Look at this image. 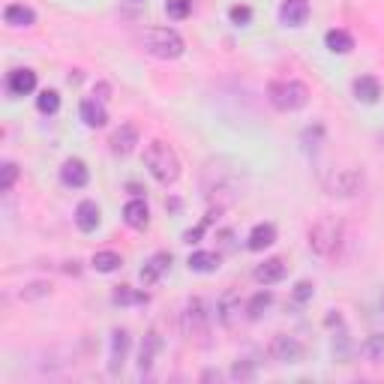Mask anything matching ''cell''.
I'll list each match as a JSON object with an SVG mask.
<instances>
[{"instance_id": "5b68a950", "label": "cell", "mask_w": 384, "mask_h": 384, "mask_svg": "<svg viewBox=\"0 0 384 384\" xmlns=\"http://www.w3.org/2000/svg\"><path fill=\"white\" fill-rule=\"evenodd\" d=\"M360 186H364V174L357 168H340L331 177V184H327L331 196H340V198H352L354 192H360Z\"/></svg>"}, {"instance_id": "30bf717a", "label": "cell", "mask_w": 384, "mask_h": 384, "mask_svg": "<svg viewBox=\"0 0 384 384\" xmlns=\"http://www.w3.org/2000/svg\"><path fill=\"white\" fill-rule=\"evenodd\" d=\"M6 90L13 96H27L37 90V72L33 70H13L6 78Z\"/></svg>"}, {"instance_id": "74e56055", "label": "cell", "mask_w": 384, "mask_h": 384, "mask_svg": "<svg viewBox=\"0 0 384 384\" xmlns=\"http://www.w3.org/2000/svg\"><path fill=\"white\" fill-rule=\"evenodd\" d=\"M135 4H139V0H135Z\"/></svg>"}, {"instance_id": "e575fe53", "label": "cell", "mask_w": 384, "mask_h": 384, "mask_svg": "<svg viewBox=\"0 0 384 384\" xmlns=\"http://www.w3.org/2000/svg\"><path fill=\"white\" fill-rule=\"evenodd\" d=\"M51 286H45V282H37V286H27V291H21V297L30 300V297H42V295H49Z\"/></svg>"}, {"instance_id": "2e32d148", "label": "cell", "mask_w": 384, "mask_h": 384, "mask_svg": "<svg viewBox=\"0 0 384 384\" xmlns=\"http://www.w3.org/2000/svg\"><path fill=\"white\" fill-rule=\"evenodd\" d=\"M123 222L129 225V229H148V222H151V210L148 205H144L141 198H132L127 201V207H123Z\"/></svg>"}, {"instance_id": "e0dca14e", "label": "cell", "mask_w": 384, "mask_h": 384, "mask_svg": "<svg viewBox=\"0 0 384 384\" xmlns=\"http://www.w3.org/2000/svg\"><path fill=\"white\" fill-rule=\"evenodd\" d=\"M4 21L9 27H33V25H37V13H33L30 6H25V4H9L4 9Z\"/></svg>"}, {"instance_id": "7a4b0ae2", "label": "cell", "mask_w": 384, "mask_h": 384, "mask_svg": "<svg viewBox=\"0 0 384 384\" xmlns=\"http://www.w3.org/2000/svg\"><path fill=\"white\" fill-rule=\"evenodd\" d=\"M267 99L276 111H300L309 103V87L297 82V78H286V82H274L267 87Z\"/></svg>"}, {"instance_id": "5bb4252c", "label": "cell", "mask_w": 384, "mask_h": 384, "mask_svg": "<svg viewBox=\"0 0 384 384\" xmlns=\"http://www.w3.org/2000/svg\"><path fill=\"white\" fill-rule=\"evenodd\" d=\"M288 274V264L282 262V258H267L264 264L255 267V279L262 282V286H274V282H282Z\"/></svg>"}, {"instance_id": "d4e9b609", "label": "cell", "mask_w": 384, "mask_h": 384, "mask_svg": "<svg viewBox=\"0 0 384 384\" xmlns=\"http://www.w3.org/2000/svg\"><path fill=\"white\" fill-rule=\"evenodd\" d=\"M120 264H123V258L117 252H111V250H103V252L94 255V267L99 270V274H115Z\"/></svg>"}, {"instance_id": "9c48e42d", "label": "cell", "mask_w": 384, "mask_h": 384, "mask_svg": "<svg viewBox=\"0 0 384 384\" xmlns=\"http://www.w3.org/2000/svg\"><path fill=\"white\" fill-rule=\"evenodd\" d=\"M160 352H162V336L156 331H148L144 333V343H141V352H139V372H151Z\"/></svg>"}, {"instance_id": "7c38bea8", "label": "cell", "mask_w": 384, "mask_h": 384, "mask_svg": "<svg viewBox=\"0 0 384 384\" xmlns=\"http://www.w3.org/2000/svg\"><path fill=\"white\" fill-rule=\"evenodd\" d=\"M184 327L189 333H205L207 331V309H205V300H189L186 303V312H184Z\"/></svg>"}, {"instance_id": "277c9868", "label": "cell", "mask_w": 384, "mask_h": 384, "mask_svg": "<svg viewBox=\"0 0 384 384\" xmlns=\"http://www.w3.org/2000/svg\"><path fill=\"white\" fill-rule=\"evenodd\" d=\"M340 241H343V225L336 222V219H331V217L319 219L309 229V250L315 255H321V258L333 255L336 246H340Z\"/></svg>"}, {"instance_id": "ffe728a7", "label": "cell", "mask_w": 384, "mask_h": 384, "mask_svg": "<svg viewBox=\"0 0 384 384\" xmlns=\"http://www.w3.org/2000/svg\"><path fill=\"white\" fill-rule=\"evenodd\" d=\"M82 120L87 123L90 129H96V127H105V120H108V115H105V105L99 103V99H84L82 103Z\"/></svg>"}, {"instance_id": "836d02e7", "label": "cell", "mask_w": 384, "mask_h": 384, "mask_svg": "<svg viewBox=\"0 0 384 384\" xmlns=\"http://www.w3.org/2000/svg\"><path fill=\"white\" fill-rule=\"evenodd\" d=\"M312 295H315V286H312V282H297V286H295V300H297V303H307Z\"/></svg>"}, {"instance_id": "ac0fdd59", "label": "cell", "mask_w": 384, "mask_h": 384, "mask_svg": "<svg viewBox=\"0 0 384 384\" xmlns=\"http://www.w3.org/2000/svg\"><path fill=\"white\" fill-rule=\"evenodd\" d=\"M108 144H111V151H115V153L127 156V153L135 148V144H139V129H135L132 123H123V127H120L115 135H111Z\"/></svg>"}, {"instance_id": "ba28073f", "label": "cell", "mask_w": 384, "mask_h": 384, "mask_svg": "<svg viewBox=\"0 0 384 384\" xmlns=\"http://www.w3.org/2000/svg\"><path fill=\"white\" fill-rule=\"evenodd\" d=\"M127 354H129V331H115L111 333V360H108L111 376H120Z\"/></svg>"}, {"instance_id": "4dcf8cb0", "label": "cell", "mask_w": 384, "mask_h": 384, "mask_svg": "<svg viewBox=\"0 0 384 384\" xmlns=\"http://www.w3.org/2000/svg\"><path fill=\"white\" fill-rule=\"evenodd\" d=\"M231 378L234 381H252L255 378V364L252 360H237L231 366Z\"/></svg>"}, {"instance_id": "8d00e7d4", "label": "cell", "mask_w": 384, "mask_h": 384, "mask_svg": "<svg viewBox=\"0 0 384 384\" xmlns=\"http://www.w3.org/2000/svg\"><path fill=\"white\" fill-rule=\"evenodd\" d=\"M108 94H111V87H108L105 82H99V84L94 87V99H99V103H105V99H108Z\"/></svg>"}, {"instance_id": "d6986e66", "label": "cell", "mask_w": 384, "mask_h": 384, "mask_svg": "<svg viewBox=\"0 0 384 384\" xmlns=\"http://www.w3.org/2000/svg\"><path fill=\"white\" fill-rule=\"evenodd\" d=\"M168 267H172V255H168V252H156L151 262L141 267V282H144V286H153V282H160V276L165 274Z\"/></svg>"}, {"instance_id": "83f0119b", "label": "cell", "mask_w": 384, "mask_h": 384, "mask_svg": "<svg viewBox=\"0 0 384 384\" xmlns=\"http://www.w3.org/2000/svg\"><path fill=\"white\" fill-rule=\"evenodd\" d=\"M165 13H168V18L184 21L192 13V0H165Z\"/></svg>"}, {"instance_id": "4316f807", "label": "cell", "mask_w": 384, "mask_h": 384, "mask_svg": "<svg viewBox=\"0 0 384 384\" xmlns=\"http://www.w3.org/2000/svg\"><path fill=\"white\" fill-rule=\"evenodd\" d=\"M37 108L42 111V115H58L60 94H58V90H42V94L37 96Z\"/></svg>"}, {"instance_id": "9a60e30c", "label": "cell", "mask_w": 384, "mask_h": 384, "mask_svg": "<svg viewBox=\"0 0 384 384\" xmlns=\"http://www.w3.org/2000/svg\"><path fill=\"white\" fill-rule=\"evenodd\" d=\"M274 241H276V225L274 222H258L250 231V237H246V246H250L252 252H262L267 246H274Z\"/></svg>"}, {"instance_id": "7402d4cb", "label": "cell", "mask_w": 384, "mask_h": 384, "mask_svg": "<svg viewBox=\"0 0 384 384\" xmlns=\"http://www.w3.org/2000/svg\"><path fill=\"white\" fill-rule=\"evenodd\" d=\"M354 96L360 99V103H376V99L381 96L378 78H372V75H360V78H354Z\"/></svg>"}, {"instance_id": "44dd1931", "label": "cell", "mask_w": 384, "mask_h": 384, "mask_svg": "<svg viewBox=\"0 0 384 384\" xmlns=\"http://www.w3.org/2000/svg\"><path fill=\"white\" fill-rule=\"evenodd\" d=\"M324 45L331 49L333 54H348L354 49V37L348 30H340V27H333V30H327L324 33Z\"/></svg>"}, {"instance_id": "484cf974", "label": "cell", "mask_w": 384, "mask_h": 384, "mask_svg": "<svg viewBox=\"0 0 384 384\" xmlns=\"http://www.w3.org/2000/svg\"><path fill=\"white\" fill-rule=\"evenodd\" d=\"M274 303V295L270 291H258V295H252V300L246 303V315L255 321V319H262V315L267 312V307Z\"/></svg>"}, {"instance_id": "1f68e13d", "label": "cell", "mask_w": 384, "mask_h": 384, "mask_svg": "<svg viewBox=\"0 0 384 384\" xmlns=\"http://www.w3.org/2000/svg\"><path fill=\"white\" fill-rule=\"evenodd\" d=\"M229 18H231V25L243 27V25H250V21H252V9L250 6H231L229 9Z\"/></svg>"}, {"instance_id": "6da1fadb", "label": "cell", "mask_w": 384, "mask_h": 384, "mask_svg": "<svg viewBox=\"0 0 384 384\" xmlns=\"http://www.w3.org/2000/svg\"><path fill=\"white\" fill-rule=\"evenodd\" d=\"M144 165H148V172L160 180L162 186H172L180 177V160L165 141H151L148 148H144Z\"/></svg>"}, {"instance_id": "4fadbf2b", "label": "cell", "mask_w": 384, "mask_h": 384, "mask_svg": "<svg viewBox=\"0 0 384 384\" xmlns=\"http://www.w3.org/2000/svg\"><path fill=\"white\" fill-rule=\"evenodd\" d=\"M75 225H78V231H84V234L99 229V205H96V201L84 198L82 205L75 207Z\"/></svg>"}, {"instance_id": "52a82bcc", "label": "cell", "mask_w": 384, "mask_h": 384, "mask_svg": "<svg viewBox=\"0 0 384 384\" xmlns=\"http://www.w3.org/2000/svg\"><path fill=\"white\" fill-rule=\"evenodd\" d=\"M279 18L288 27H303L309 21V0H282Z\"/></svg>"}, {"instance_id": "d6a6232c", "label": "cell", "mask_w": 384, "mask_h": 384, "mask_svg": "<svg viewBox=\"0 0 384 384\" xmlns=\"http://www.w3.org/2000/svg\"><path fill=\"white\" fill-rule=\"evenodd\" d=\"M115 300H117V303H148V295H132L127 286H120V288L115 291Z\"/></svg>"}, {"instance_id": "8fae6325", "label": "cell", "mask_w": 384, "mask_h": 384, "mask_svg": "<svg viewBox=\"0 0 384 384\" xmlns=\"http://www.w3.org/2000/svg\"><path fill=\"white\" fill-rule=\"evenodd\" d=\"M60 180L72 189H84L87 180H90V172H87V165L82 160H66L60 165Z\"/></svg>"}, {"instance_id": "f546056e", "label": "cell", "mask_w": 384, "mask_h": 384, "mask_svg": "<svg viewBox=\"0 0 384 384\" xmlns=\"http://www.w3.org/2000/svg\"><path fill=\"white\" fill-rule=\"evenodd\" d=\"M15 180H18V165L4 162V168H0V192H9L15 186Z\"/></svg>"}, {"instance_id": "603a6c76", "label": "cell", "mask_w": 384, "mask_h": 384, "mask_svg": "<svg viewBox=\"0 0 384 384\" xmlns=\"http://www.w3.org/2000/svg\"><path fill=\"white\" fill-rule=\"evenodd\" d=\"M186 264H189V270H196V274H213V270L219 267V255L201 250V252H192Z\"/></svg>"}, {"instance_id": "8992f818", "label": "cell", "mask_w": 384, "mask_h": 384, "mask_svg": "<svg viewBox=\"0 0 384 384\" xmlns=\"http://www.w3.org/2000/svg\"><path fill=\"white\" fill-rule=\"evenodd\" d=\"M270 357H274L276 364H300L303 345L295 340V336L279 333V336H274V343H270Z\"/></svg>"}, {"instance_id": "d590c367", "label": "cell", "mask_w": 384, "mask_h": 384, "mask_svg": "<svg viewBox=\"0 0 384 384\" xmlns=\"http://www.w3.org/2000/svg\"><path fill=\"white\" fill-rule=\"evenodd\" d=\"M333 354L340 357V360H345V357H348V336H345V333H340V336H336V340H333Z\"/></svg>"}, {"instance_id": "f1b7e54d", "label": "cell", "mask_w": 384, "mask_h": 384, "mask_svg": "<svg viewBox=\"0 0 384 384\" xmlns=\"http://www.w3.org/2000/svg\"><path fill=\"white\" fill-rule=\"evenodd\" d=\"M364 354L369 357V360H384V333H372L369 340H366V345H364Z\"/></svg>"}, {"instance_id": "cb8c5ba5", "label": "cell", "mask_w": 384, "mask_h": 384, "mask_svg": "<svg viewBox=\"0 0 384 384\" xmlns=\"http://www.w3.org/2000/svg\"><path fill=\"white\" fill-rule=\"evenodd\" d=\"M237 315H241V297H237L234 291H229V295L219 300V321H222L225 327H234Z\"/></svg>"}, {"instance_id": "3957f363", "label": "cell", "mask_w": 384, "mask_h": 384, "mask_svg": "<svg viewBox=\"0 0 384 384\" xmlns=\"http://www.w3.org/2000/svg\"><path fill=\"white\" fill-rule=\"evenodd\" d=\"M144 49H148L153 58L160 60H177L184 54V37L172 27H156V30H148L144 33Z\"/></svg>"}]
</instances>
